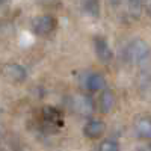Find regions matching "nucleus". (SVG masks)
Returning <instances> with one entry per match:
<instances>
[{"mask_svg":"<svg viewBox=\"0 0 151 151\" xmlns=\"http://www.w3.org/2000/svg\"><path fill=\"white\" fill-rule=\"evenodd\" d=\"M94 48H95V55H97V58L101 60V62L107 64V62L112 60L113 53H112V50H110V47H109V44H107V41L104 40V38L97 36L95 40H94Z\"/></svg>","mask_w":151,"mask_h":151,"instance_id":"20e7f679","label":"nucleus"},{"mask_svg":"<svg viewBox=\"0 0 151 151\" xmlns=\"http://www.w3.org/2000/svg\"><path fill=\"white\" fill-rule=\"evenodd\" d=\"M125 56L132 64H141L150 56V47L144 40H133L125 50Z\"/></svg>","mask_w":151,"mask_h":151,"instance_id":"f257e3e1","label":"nucleus"},{"mask_svg":"<svg viewBox=\"0 0 151 151\" xmlns=\"http://www.w3.org/2000/svg\"><path fill=\"white\" fill-rule=\"evenodd\" d=\"M121 2H122V0H112V3H113V5H119Z\"/></svg>","mask_w":151,"mask_h":151,"instance_id":"dca6fc26","label":"nucleus"},{"mask_svg":"<svg viewBox=\"0 0 151 151\" xmlns=\"http://www.w3.org/2000/svg\"><path fill=\"white\" fill-rule=\"evenodd\" d=\"M106 130V125L104 122L98 121V119H91L85 124L83 127V133L86 137H89V139H98L100 136H101Z\"/></svg>","mask_w":151,"mask_h":151,"instance_id":"39448f33","label":"nucleus"},{"mask_svg":"<svg viewBox=\"0 0 151 151\" xmlns=\"http://www.w3.org/2000/svg\"><path fill=\"white\" fill-rule=\"evenodd\" d=\"M145 151H151V142L145 145Z\"/></svg>","mask_w":151,"mask_h":151,"instance_id":"2eb2a0df","label":"nucleus"},{"mask_svg":"<svg viewBox=\"0 0 151 151\" xmlns=\"http://www.w3.org/2000/svg\"><path fill=\"white\" fill-rule=\"evenodd\" d=\"M3 74L6 79H9L11 82H17V83L24 82L27 77L26 68L20 64H6L3 67Z\"/></svg>","mask_w":151,"mask_h":151,"instance_id":"7ed1b4c3","label":"nucleus"},{"mask_svg":"<svg viewBox=\"0 0 151 151\" xmlns=\"http://www.w3.org/2000/svg\"><path fill=\"white\" fill-rule=\"evenodd\" d=\"M147 9H148V12L151 14V0H147Z\"/></svg>","mask_w":151,"mask_h":151,"instance_id":"4468645a","label":"nucleus"},{"mask_svg":"<svg viewBox=\"0 0 151 151\" xmlns=\"http://www.w3.org/2000/svg\"><path fill=\"white\" fill-rule=\"evenodd\" d=\"M106 80L104 77L100 73H92V74H88V77L85 80V85H86V89L91 91V92H97L100 89H103Z\"/></svg>","mask_w":151,"mask_h":151,"instance_id":"0eeeda50","label":"nucleus"},{"mask_svg":"<svg viewBox=\"0 0 151 151\" xmlns=\"http://www.w3.org/2000/svg\"><path fill=\"white\" fill-rule=\"evenodd\" d=\"M132 9H139L142 6V0H127Z\"/></svg>","mask_w":151,"mask_h":151,"instance_id":"f8f14e48","label":"nucleus"},{"mask_svg":"<svg viewBox=\"0 0 151 151\" xmlns=\"http://www.w3.org/2000/svg\"><path fill=\"white\" fill-rule=\"evenodd\" d=\"M58 26V21L55 17L52 15H40L33 18L32 21V30L35 35H40V36H45L50 35Z\"/></svg>","mask_w":151,"mask_h":151,"instance_id":"f03ea898","label":"nucleus"},{"mask_svg":"<svg viewBox=\"0 0 151 151\" xmlns=\"http://www.w3.org/2000/svg\"><path fill=\"white\" fill-rule=\"evenodd\" d=\"M42 115H44V119H45L47 122H52V124H55V125H58L56 122L60 121V113H59V110H56V109H53V107H45L44 112H42Z\"/></svg>","mask_w":151,"mask_h":151,"instance_id":"1a4fd4ad","label":"nucleus"},{"mask_svg":"<svg viewBox=\"0 0 151 151\" xmlns=\"http://www.w3.org/2000/svg\"><path fill=\"white\" fill-rule=\"evenodd\" d=\"M3 2H6V0H0V3H3Z\"/></svg>","mask_w":151,"mask_h":151,"instance_id":"f3484780","label":"nucleus"},{"mask_svg":"<svg viewBox=\"0 0 151 151\" xmlns=\"http://www.w3.org/2000/svg\"><path fill=\"white\" fill-rule=\"evenodd\" d=\"M98 104H100V110L103 113H109L113 107H115V95H113V92L112 91H103L101 95H100Z\"/></svg>","mask_w":151,"mask_h":151,"instance_id":"6e6552de","label":"nucleus"},{"mask_svg":"<svg viewBox=\"0 0 151 151\" xmlns=\"http://www.w3.org/2000/svg\"><path fill=\"white\" fill-rule=\"evenodd\" d=\"M98 151H119V145L115 141H103L98 145Z\"/></svg>","mask_w":151,"mask_h":151,"instance_id":"9b49d317","label":"nucleus"},{"mask_svg":"<svg viewBox=\"0 0 151 151\" xmlns=\"http://www.w3.org/2000/svg\"><path fill=\"white\" fill-rule=\"evenodd\" d=\"M85 9H86L88 14H91L92 17H98V14H100L98 0H85Z\"/></svg>","mask_w":151,"mask_h":151,"instance_id":"9d476101","label":"nucleus"},{"mask_svg":"<svg viewBox=\"0 0 151 151\" xmlns=\"http://www.w3.org/2000/svg\"><path fill=\"white\" fill-rule=\"evenodd\" d=\"M40 2H41L42 5H52V6H53V5L58 3V0H40Z\"/></svg>","mask_w":151,"mask_h":151,"instance_id":"ddd939ff","label":"nucleus"},{"mask_svg":"<svg viewBox=\"0 0 151 151\" xmlns=\"http://www.w3.org/2000/svg\"><path fill=\"white\" fill-rule=\"evenodd\" d=\"M134 130L137 136L151 139V118L148 116H137L134 119Z\"/></svg>","mask_w":151,"mask_h":151,"instance_id":"423d86ee","label":"nucleus"}]
</instances>
